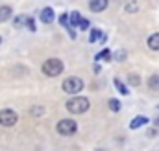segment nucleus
<instances>
[{
  "label": "nucleus",
  "mask_w": 159,
  "mask_h": 151,
  "mask_svg": "<svg viewBox=\"0 0 159 151\" xmlns=\"http://www.w3.org/2000/svg\"><path fill=\"white\" fill-rule=\"evenodd\" d=\"M107 7V0H91L89 2V9L98 13V11H104Z\"/></svg>",
  "instance_id": "0eeeda50"
},
{
  "label": "nucleus",
  "mask_w": 159,
  "mask_h": 151,
  "mask_svg": "<svg viewBox=\"0 0 159 151\" xmlns=\"http://www.w3.org/2000/svg\"><path fill=\"white\" fill-rule=\"evenodd\" d=\"M26 28H28L30 32H35V22H34L32 17H28V20H26Z\"/></svg>",
  "instance_id": "aec40b11"
},
{
  "label": "nucleus",
  "mask_w": 159,
  "mask_h": 151,
  "mask_svg": "<svg viewBox=\"0 0 159 151\" xmlns=\"http://www.w3.org/2000/svg\"><path fill=\"white\" fill-rule=\"evenodd\" d=\"M148 123V118L146 116H135L131 122H129V129H139V127H143V125H146Z\"/></svg>",
  "instance_id": "6e6552de"
},
{
  "label": "nucleus",
  "mask_w": 159,
  "mask_h": 151,
  "mask_svg": "<svg viewBox=\"0 0 159 151\" xmlns=\"http://www.w3.org/2000/svg\"><path fill=\"white\" fill-rule=\"evenodd\" d=\"M139 81H141V79H139L137 76H129V83H131V85H139Z\"/></svg>",
  "instance_id": "4be33fe9"
},
{
  "label": "nucleus",
  "mask_w": 159,
  "mask_h": 151,
  "mask_svg": "<svg viewBox=\"0 0 159 151\" xmlns=\"http://www.w3.org/2000/svg\"><path fill=\"white\" fill-rule=\"evenodd\" d=\"M148 87H150V88H156V90H159V74L152 76V77L148 79Z\"/></svg>",
  "instance_id": "2eb2a0df"
},
{
  "label": "nucleus",
  "mask_w": 159,
  "mask_h": 151,
  "mask_svg": "<svg viewBox=\"0 0 159 151\" xmlns=\"http://www.w3.org/2000/svg\"><path fill=\"white\" fill-rule=\"evenodd\" d=\"M148 48L150 50H154V52H159V33H152L150 37H148Z\"/></svg>",
  "instance_id": "9d476101"
},
{
  "label": "nucleus",
  "mask_w": 159,
  "mask_h": 151,
  "mask_svg": "<svg viewBox=\"0 0 159 151\" xmlns=\"http://www.w3.org/2000/svg\"><path fill=\"white\" fill-rule=\"evenodd\" d=\"M26 20H28V17H24V15H19V17L13 20V24H15L17 28H19V26H22V24L26 26Z\"/></svg>",
  "instance_id": "a211bd4d"
},
{
  "label": "nucleus",
  "mask_w": 159,
  "mask_h": 151,
  "mask_svg": "<svg viewBox=\"0 0 159 151\" xmlns=\"http://www.w3.org/2000/svg\"><path fill=\"white\" fill-rule=\"evenodd\" d=\"M124 9H126L128 13H135V11H139V4L129 2V4H126V6H124Z\"/></svg>",
  "instance_id": "f3484780"
},
{
  "label": "nucleus",
  "mask_w": 159,
  "mask_h": 151,
  "mask_svg": "<svg viewBox=\"0 0 159 151\" xmlns=\"http://www.w3.org/2000/svg\"><path fill=\"white\" fill-rule=\"evenodd\" d=\"M61 88L67 94H78L80 90H83V81L80 77H76V76H70V77H67L61 83Z\"/></svg>",
  "instance_id": "7ed1b4c3"
},
{
  "label": "nucleus",
  "mask_w": 159,
  "mask_h": 151,
  "mask_svg": "<svg viewBox=\"0 0 159 151\" xmlns=\"http://www.w3.org/2000/svg\"><path fill=\"white\" fill-rule=\"evenodd\" d=\"M94 59H96V61H109V59H111V52H109V50L106 48V50H102V52H98Z\"/></svg>",
  "instance_id": "ddd939ff"
},
{
  "label": "nucleus",
  "mask_w": 159,
  "mask_h": 151,
  "mask_svg": "<svg viewBox=\"0 0 159 151\" xmlns=\"http://www.w3.org/2000/svg\"><path fill=\"white\" fill-rule=\"evenodd\" d=\"M65 107H67V111L72 114H81L85 113V111H89V107H91V101L87 100V98H81V96H76V98H70L67 103H65Z\"/></svg>",
  "instance_id": "f257e3e1"
},
{
  "label": "nucleus",
  "mask_w": 159,
  "mask_h": 151,
  "mask_svg": "<svg viewBox=\"0 0 159 151\" xmlns=\"http://www.w3.org/2000/svg\"><path fill=\"white\" fill-rule=\"evenodd\" d=\"M11 15H13V11H11V7H9V6H0V22L9 20V19H11Z\"/></svg>",
  "instance_id": "9b49d317"
},
{
  "label": "nucleus",
  "mask_w": 159,
  "mask_h": 151,
  "mask_svg": "<svg viewBox=\"0 0 159 151\" xmlns=\"http://www.w3.org/2000/svg\"><path fill=\"white\" fill-rule=\"evenodd\" d=\"M113 83H115V87H117V90H119L120 94H124V96H128V94H129L128 87H126V85H124L120 79H117V77H115V81H113Z\"/></svg>",
  "instance_id": "4468645a"
},
{
  "label": "nucleus",
  "mask_w": 159,
  "mask_h": 151,
  "mask_svg": "<svg viewBox=\"0 0 159 151\" xmlns=\"http://www.w3.org/2000/svg\"><path fill=\"white\" fill-rule=\"evenodd\" d=\"M91 42H96V41H100V42H106V35L102 33V30H91V37H89Z\"/></svg>",
  "instance_id": "f8f14e48"
},
{
  "label": "nucleus",
  "mask_w": 159,
  "mask_h": 151,
  "mask_svg": "<svg viewBox=\"0 0 159 151\" xmlns=\"http://www.w3.org/2000/svg\"><path fill=\"white\" fill-rule=\"evenodd\" d=\"M115 59H117V61H124V59H126V52H124V50H119V52L115 54Z\"/></svg>",
  "instance_id": "412c9836"
},
{
  "label": "nucleus",
  "mask_w": 159,
  "mask_h": 151,
  "mask_svg": "<svg viewBox=\"0 0 159 151\" xmlns=\"http://www.w3.org/2000/svg\"><path fill=\"white\" fill-rule=\"evenodd\" d=\"M89 26H91V22H89L87 19H81V20H80V24H78V28H80V30H83V32H85Z\"/></svg>",
  "instance_id": "6ab92c4d"
},
{
  "label": "nucleus",
  "mask_w": 159,
  "mask_h": 151,
  "mask_svg": "<svg viewBox=\"0 0 159 151\" xmlns=\"http://www.w3.org/2000/svg\"><path fill=\"white\" fill-rule=\"evenodd\" d=\"M83 17L80 15V11H72V13H69V24H70V28L74 30V28H78L80 20H81Z\"/></svg>",
  "instance_id": "1a4fd4ad"
},
{
  "label": "nucleus",
  "mask_w": 159,
  "mask_h": 151,
  "mask_svg": "<svg viewBox=\"0 0 159 151\" xmlns=\"http://www.w3.org/2000/svg\"><path fill=\"white\" fill-rule=\"evenodd\" d=\"M107 103H109V109H111L113 113H119L120 107H122V105H120V101H119V100H115V98H111Z\"/></svg>",
  "instance_id": "dca6fc26"
},
{
  "label": "nucleus",
  "mask_w": 159,
  "mask_h": 151,
  "mask_svg": "<svg viewBox=\"0 0 159 151\" xmlns=\"http://www.w3.org/2000/svg\"><path fill=\"white\" fill-rule=\"evenodd\" d=\"M39 19H41V22L43 24H50V22H54V9L52 7H44L43 11H41V15H39Z\"/></svg>",
  "instance_id": "423d86ee"
},
{
  "label": "nucleus",
  "mask_w": 159,
  "mask_h": 151,
  "mask_svg": "<svg viewBox=\"0 0 159 151\" xmlns=\"http://www.w3.org/2000/svg\"><path fill=\"white\" fill-rule=\"evenodd\" d=\"M76 131H78V123L74 120H69L67 118V120H61L57 123V133L63 135V136H72Z\"/></svg>",
  "instance_id": "20e7f679"
},
{
  "label": "nucleus",
  "mask_w": 159,
  "mask_h": 151,
  "mask_svg": "<svg viewBox=\"0 0 159 151\" xmlns=\"http://www.w3.org/2000/svg\"><path fill=\"white\" fill-rule=\"evenodd\" d=\"M0 44H2V37H0Z\"/></svg>",
  "instance_id": "5701e85b"
},
{
  "label": "nucleus",
  "mask_w": 159,
  "mask_h": 151,
  "mask_svg": "<svg viewBox=\"0 0 159 151\" xmlns=\"http://www.w3.org/2000/svg\"><path fill=\"white\" fill-rule=\"evenodd\" d=\"M17 120H19V116H17L15 111H11V109L0 111V125H4V127H13V125L17 123Z\"/></svg>",
  "instance_id": "39448f33"
},
{
  "label": "nucleus",
  "mask_w": 159,
  "mask_h": 151,
  "mask_svg": "<svg viewBox=\"0 0 159 151\" xmlns=\"http://www.w3.org/2000/svg\"><path fill=\"white\" fill-rule=\"evenodd\" d=\"M63 72V61L57 57H50L43 63V74L48 77H56Z\"/></svg>",
  "instance_id": "f03ea898"
}]
</instances>
